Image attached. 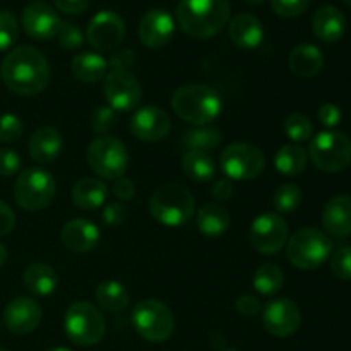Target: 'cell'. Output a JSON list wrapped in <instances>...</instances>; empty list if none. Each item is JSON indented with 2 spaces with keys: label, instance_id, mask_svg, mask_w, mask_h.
<instances>
[{
  "label": "cell",
  "instance_id": "6da1fadb",
  "mask_svg": "<svg viewBox=\"0 0 351 351\" xmlns=\"http://www.w3.org/2000/svg\"><path fill=\"white\" fill-rule=\"evenodd\" d=\"M50 65L45 55L31 45L14 48L0 65V79L19 96L40 95L50 82Z\"/></svg>",
  "mask_w": 351,
  "mask_h": 351
},
{
  "label": "cell",
  "instance_id": "7a4b0ae2",
  "mask_svg": "<svg viewBox=\"0 0 351 351\" xmlns=\"http://www.w3.org/2000/svg\"><path fill=\"white\" fill-rule=\"evenodd\" d=\"M230 10L228 0H180L177 21L191 38L208 40L228 24Z\"/></svg>",
  "mask_w": 351,
  "mask_h": 351
},
{
  "label": "cell",
  "instance_id": "3957f363",
  "mask_svg": "<svg viewBox=\"0 0 351 351\" xmlns=\"http://www.w3.org/2000/svg\"><path fill=\"white\" fill-rule=\"evenodd\" d=\"M171 108L191 125H209L219 117L223 101L218 91L208 84H185L171 96Z\"/></svg>",
  "mask_w": 351,
  "mask_h": 351
},
{
  "label": "cell",
  "instance_id": "277c9868",
  "mask_svg": "<svg viewBox=\"0 0 351 351\" xmlns=\"http://www.w3.org/2000/svg\"><path fill=\"white\" fill-rule=\"evenodd\" d=\"M149 211L165 226H182L191 221L195 211L194 195L178 184L161 185L149 201Z\"/></svg>",
  "mask_w": 351,
  "mask_h": 351
},
{
  "label": "cell",
  "instance_id": "5b68a950",
  "mask_svg": "<svg viewBox=\"0 0 351 351\" xmlns=\"http://www.w3.org/2000/svg\"><path fill=\"white\" fill-rule=\"evenodd\" d=\"M332 242L326 233L315 228H302L287 242V257L298 269H315L331 257Z\"/></svg>",
  "mask_w": 351,
  "mask_h": 351
},
{
  "label": "cell",
  "instance_id": "8992f818",
  "mask_svg": "<svg viewBox=\"0 0 351 351\" xmlns=\"http://www.w3.org/2000/svg\"><path fill=\"white\" fill-rule=\"evenodd\" d=\"M57 184L51 173L43 168H26L14 185V199L24 211H41L51 204Z\"/></svg>",
  "mask_w": 351,
  "mask_h": 351
},
{
  "label": "cell",
  "instance_id": "52a82bcc",
  "mask_svg": "<svg viewBox=\"0 0 351 351\" xmlns=\"http://www.w3.org/2000/svg\"><path fill=\"white\" fill-rule=\"evenodd\" d=\"M64 329L74 345L93 346L105 336L106 322L95 305L88 302H75L65 312Z\"/></svg>",
  "mask_w": 351,
  "mask_h": 351
},
{
  "label": "cell",
  "instance_id": "ba28073f",
  "mask_svg": "<svg viewBox=\"0 0 351 351\" xmlns=\"http://www.w3.org/2000/svg\"><path fill=\"white\" fill-rule=\"evenodd\" d=\"M132 324L137 335L146 341L163 343L173 332L175 319L167 304L156 298H147L134 307Z\"/></svg>",
  "mask_w": 351,
  "mask_h": 351
},
{
  "label": "cell",
  "instance_id": "9c48e42d",
  "mask_svg": "<svg viewBox=\"0 0 351 351\" xmlns=\"http://www.w3.org/2000/svg\"><path fill=\"white\" fill-rule=\"evenodd\" d=\"M308 156L319 170L338 173L351 163V141L343 132L326 130L311 141Z\"/></svg>",
  "mask_w": 351,
  "mask_h": 351
},
{
  "label": "cell",
  "instance_id": "30bf717a",
  "mask_svg": "<svg viewBox=\"0 0 351 351\" xmlns=\"http://www.w3.org/2000/svg\"><path fill=\"white\" fill-rule=\"evenodd\" d=\"M88 163L98 177L117 180L129 167V151L120 139L110 136L96 137L88 147Z\"/></svg>",
  "mask_w": 351,
  "mask_h": 351
},
{
  "label": "cell",
  "instance_id": "8fae6325",
  "mask_svg": "<svg viewBox=\"0 0 351 351\" xmlns=\"http://www.w3.org/2000/svg\"><path fill=\"white\" fill-rule=\"evenodd\" d=\"M219 165L230 180H254L266 168V156L254 144L233 143L223 149Z\"/></svg>",
  "mask_w": 351,
  "mask_h": 351
},
{
  "label": "cell",
  "instance_id": "7c38bea8",
  "mask_svg": "<svg viewBox=\"0 0 351 351\" xmlns=\"http://www.w3.org/2000/svg\"><path fill=\"white\" fill-rule=\"evenodd\" d=\"M249 240L254 249L264 256L280 252L288 242L287 221L278 213H263L250 225Z\"/></svg>",
  "mask_w": 351,
  "mask_h": 351
},
{
  "label": "cell",
  "instance_id": "4fadbf2b",
  "mask_svg": "<svg viewBox=\"0 0 351 351\" xmlns=\"http://www.w3.org/2000/svg\"><path fill=\"white\" fill-rule=\"evenodd\" d=\"M106 103L115 112H130L143 99V88L134 74L125 71H110L103 79Z\"/></svg>",
  "mask_w": 351,
  "mask_h": 351
},
{
  "label": "cell",
  "instance_id": "5bb4252c",
  "mask_svg": "<svg viewBox=\"0 0 351 351\" xmlns=\"http://www.w3.org/2000/svg\"><path fill=\"white\" fill-rule=\"evenodd\" d=\"M89 45L99 51H113L125 36V23L113 10H99L89 21L86 31Z\"/></svg>",
  "mask_w": 351,
  "mask_h": 351
},
{
  "label": "cell",
  "instance_id": "9a60e30c",
  "mask_svg": "<svg viewBox=\"0 0 351 351\" xmlns=\"http://www.w3.org/2000/svg\"><path fill=\"white\" fill-rule=\"evenodd\" d=\"M302 314L298 305L290 298H276L267 302L263 312V324L269 335L288 338L300 328Z\"/></svg>",
  "mask_w": 351,
  "mask_h": 351
},
{
  "label": "cell",
  "instance_id": "2e32d148",
  "mask_svg": "<svg viewBox=\"0 0 351 351\" xmlns=\"http://www.w3.org/2000/svg\"><path fill=\"white\" fill-rule=\"evenodd\" d=\"M130 130L139 141L158 143L170 134L171 119L165 110L154 105H147L134 112L132 119H130Z\"/></svg>",
  "mask_w": 351,
  "mask_h": 351
},
{
  "label": "cell",
  "instance_id": "e0dca14e",
  "mask_svg": "<svg viewBox=\"0 0 351 351\" xmlns=\"http://www.w3.org/2000/svg\"><path fill=\"white\" fill-rule=\"evenodd\" d=\"M21 24L27 36L38 41H47L57 36L62 21L53 7L43 2H34L23 10Z\"/></svg>",
  "mask_w": 351,
  "mask_h": 351
},
{
  "label": "cell",
  "instance_id": "ac0fdd59",
  "mask_svg": "<svg viewBox=\"0 0 351 351\" xmlns=\"http://www.w3.org/2000/svg\"><path fill=\"white\" fill-rule=\"evenodd\" d=\"M3 322L12 335H29L41 322L40 304L29 297H16L5 305Z\"/></svg>",
  "mask_w": 351,
  "mask_h": 351
},
{
  "label": "cell",
  "instance_id": "d6986e66",
  "mask_svg": "<svg viewBox=\"0 0 351 351\" xmlns=\"http://www.w3.org/2000/svg\"><path fill=\"white\" fill-rule=\"evenodd\" d=\"M175 34V21L165 9H151L139 23V38L144 47L163 48Z\"/></svg>",
  "mask_w": 351,
  "mask_h": 351
},
{
  "label": "cell",
  "instance_id": "ffe728a7",
  "mask_svg": "<svg viewBox=\"0 0 351 351\" xmlns=\"http://www.w3.org/2000/svg\"><path fill=\"white\" fill-rule=\"evenodd\" d=\"M60 239L65 249L71 252L86 254L98 245L99 230L95 223L88 221V219L75 218L65 223Z\"/></svg>",
  "mask_w": 351,
  "mask_h": 351
},
{
  "label": "cell",
  "instance_id": "44dd1931",
  "mask_svg": "<svg viewBox=\"0 0 351 351\" xmlns=\"http://www.w3.org/2000/svg\"><path fill=\"white\" fill-rule=\"evenodd\" d=\"M64 149V137L55 127H40L27 143V151L34 163L48 165L57 160Z\"/></svg>",
  "mask_w": 351,
  "mask_h": 351
},
{
  "label": "cell",
  "instance_id": "7402d4cb",
  "mask_svg": "<svg viewBox=\"0 0 351 351\" xmlns=\"http://www.w3.org/2000/svg\"><path fill=\"white\" fill-rule=\"evenodd\" d=\"M312 29L315 36L324 43H336L346 33L345 14L335 5L319 7L312 17Z\"/></svg>",
  "mask_w": 351,
  "mask_h": 351
},
{
  "label": "cell",
  "instance_id": "603a6c76",
  "mask_svg": "<svg viewBox=\"0 0 351 351\" xmlns=\"http://www.w3.org/2000/svg\"><path fill=\"white\" fill-rule=\"evenodd\" d=\"M228 34L230 40L239 48L254 50L263 43L264 27L256 16L243 12L230 19Z\"/></svg>",
  "mask_w": 351,
  "mask_h": 351
},
{
  "label": "cell",
  "instance_id": "cb8c5ba5",
  "mask_svg": "<svg viewBox=\"0 0 351 351\" xmlns=\"http://www.w3.org/2000/svg\"><path fill=\"white\" fill-rule=\"evenodd\" d=\"M322 225L326 232L335 237L351 235V197L350 195H336L326 204L322 211Z\"/></svg>",
  "mask_w": 351,
  "mask_h": 351
},
{
  "label": "cell",
  "instance_id": "d4e9b609",
  "mask_svg": "<svg viewBox=\"0 0 351 351\" xmlns=\"http://www.w3.org/2000/svg\"><path fill=\"white\" fill-rule=\"evenodd\" d=\"M288 65L295 75L302 79H311L317 75L324 67V55L315 45L302 43L291 50Z\"/></svg>",
  "mask_w": 351,
  "mask_h": 351
},
{
  "label": "cell",
  "instance_id": "484cf974",
  "mask_svg": "<svg viewBox=\"0 0 351 351\" xmlns=\"http://www.w3.org/2000/svg\"><path fill=\"white\" fill-rule=\"evenodd\" d=\"M72 75L84 84L103 81L108 74V62L99 53L93 51H82L72 58Z\"/></svg>",
  "mask_w": 351,
  "mask_h": 351
},
{
  "label": "cell",
  "instance_id": "4316f807",
  "mask_svg": "<svg viewBox=\"0 0 351 351\" xmlns=\"http://www.w3.org/2000/svg\"><path fill=\"white\" fill-rule=\"evenodd\" d=\"M106 197H108V189L98 178H81L79 182H75L74 189H72V201L79 209H84V211L101 208Z\"/></svg>",
  "mask_w": 351,
  "mask_h": 351
},
{
  "label": "cell",
  "instance_id": "83f0119b",
  "mask_svg": "<svg viewBox=\"0 0 351 351\" xmlns=\"http://www.w3.org/2000/svg\"><path fill=\"white\" fill-rule=\"evenodd\" d=\"M23 283L36 297H48L58 287V276L48 264L33 263L26 267L23 274Z\"/></svg>",
  "mask_w": 351,
  "mask_h": 351
},
{
  "label": "cell",
  "instance_id": "f1b7e54d",
  "mask_svg": "<svg viewBox=\"0 0 351 351\" xmlns=\"http://www.w3.org/2000/svg\"><path fill=\"white\" fill-rule=\"evenodd\" d=\"M96 302H98L99 307L106 312H112V314H117V312H123L127 307H129V291L125 290L122 283L119 281H101V283L96 287L95 291Z\"/></svg>",
  "mask_w": 351,
  "mask_h": 351
},
{
  "label": "cell",
  "instance_id": "f546056e",
  "mask_svg": "<svg viewBox=\"0 0 351 351\" xmlns=\"http://www.w3.org/2000/svg\"><path fill=\"white\" fill-rule=\"evenodd\" d=\"M182 168L194 182H209L216 175V161L206 151L189 149L182 158Z\"/></svg>",
  "mask_w": 351,
  "mask_h": 351
},
{
  "label": "cell",
  "instance_id": "4dcf8cb0",
  "mask_svg": "<svg viewBox=\"0 0 351 351\" xmlns=\"http://www.w3.org/2000/svg\"><path fill=\"white\" fill-rule=\"evenodd\" d=\"M197 228L206 237H221L230 228V213L221 204H206L197 213Z\"/></svg>",
  "mask_w": 351,
  "mask_h": 351
},
{
  "label": "cell",
  "instance_id": "1f68e13d",
  "mask_svg": "<svg viewBox=\"0 0 351 351\" xmlns=\"http://www.w3.org/2000/svg\"><path fill=\"white\" fill-rule=\"evenodd\" d=\"M308 161L307 151L298 144H288L278 149L274 156V167L285 177H297L305 170Z\"/></svg>",
  "mask_w": 351,
  "mask_h": 351
},
{
  "label": "cell",
  "instance_id": "d6a6232c",
  "mask_svg": "<svg viewBox=\"0 0 351 351\" xmlns=\"http://www.w3.org/2000/svg\"><path fill=\"white\" fill-rule=\"evenodd\" d=\"M252 285L261 295L264 297H269V295L278 293V291L283 288L285 285V274L276 264L267 263L263 264L261 267H257L256 273H254Z\"/></svg>",
  "mask_w": 351,
  "mask_h": 351
},
{
  "label": "cell",
  "instance_id": "836d02e7",
  "mask_svg": "<svg viewBox=\"0 0 351 351\" xmlns=\"http://www.w3.org/2000/svg\"><path fill=\"white\" fill-rule=\"evenodd\" d=\"M221 130L211 125L195 127V129L185 132L184 137H182V141H184V144L189 149L206 151V153L218 147L221 144Z\"/></svg>",
  "mask_w": 351,
  "mask_h": 351
},
{
  "label": "cell",
  "instance_id": "e575fe53",
  "mask_svg": "<svg viewBox=\"0 0 351 351\" xmlns=\"http://www.w3.org/2000/svg\"><path fill=\"white\" fill-rule=\"evenodd\" d=\"M302 204V191L295 184H283L274 191L273 208L278 213H291Z\"/></svg>",
  "mask_w": 351,
  "mask_h": 351
},
{
  "label": "cell",
  "instance_id": "d590c367",
  "mask_svg": "<svg viewBox=\"0 0 351 351\" xmlns=\"http://www.w3.org/2000/svg\"><path fill=\"white\" fill-rule=\"evenodd\" d=\"M283 129L287 136L290 137L293 143H304V141L311 139L312 132H314V125L311 120L302 113H291L287 117L283 123Z\"/></svg>",
  "mask_w": 351,
  "mask_h": 351
},
{
  "label": "cell",
  "instance_id": "8d00e7d4",
  "mask_svg": "<svg viewBox=\"0 0 351 351\" xmlns=\"http://www.w3.org/2000/svg\"><path fill=\"white\" fill-rule=\"evenodd\" d=\"M19 38V24L16 16L9 10H0V51L12 47Z\"/></svg>",
  "mask_w": 351,
  "mask_h": 351
},
{
  "label": "cell",
  "instance_id": "74e56055",
  "mask_svg": "<svg viewBox=\"0 0 351 351\" xmlns=\"http://www.w3.org/2000/svg\"><path fill=\"white\" fill-rule=\"evenodd\" d=\"M24 134V123L14 113L0 115V143H17Z\"/></svg>",
  "mask_w": 351,
  "mask_h": 351
},
{
  "label": "cell",
  "instance_id": "f35d334b",
  "mask_svg": "<svg viewBox=\"0 0 351 351\" xmlns=\"http://www.w3.org/2000/svg\"><path fill=\"white\" fill-rule=\"evenodd\" d=\"M89 122H91V129L96 134H108L117 125V112L113 108H110L108 105L96 106L93 110Z\"/></svg>",
  "mask_w": 351,
  "mask_h": 351
},
{
  "label": "cell",
  "instance_id": "ab89813d",
  "mask_svg": "<svg viewBox=\"0 0 351 351\" xmlns=\"http://www.w3.org/2000/svg\"><path fill=\"white\" fill-rule=\"evenodd\" d=\"M57 38L60 47L65 48V50H77L82 41H84V34H82L81 27L77 24L71 23V21H65V23L60 24Z\"/></svg>",
  "mask_w": 351,
  "mask_h": 351
},
{
  "label": "cell",
  "instance_id": "60d3db41",
  "mask_svg": "<svg viewBox=\"0 0 351 351\" xmlns=\"http://www.w3.org/2000/svg\"><path fill=\"white\" fill-rule=\"evenodd\" d=\"M331 273L338 280H351V247H341L332 254Z\"/></svg>",
  "mask_w": 351,
  "mask_h": 351
},
{
  "label": "cell",
  "instance_id": "b9f144b4",
  "mask_svg": "<svg viewBox=\"0 0 351 351\" xmlns=\"http://www.w3.org/2000/svg\"><path fill=\"white\" fill-rule=\"evenodd\" d=\"M312 0H271V7L280 17H297L311 7Z\"/></svg>",
  "mask_w": 351,
  "mask_h": 351
},
{
  "label": "cell",
  "instance_id": "7bdbcfd3",
  "mask_svg": "<svg viewBox=\"0 0 351 351\" xmlns=\"http://www.w3.org/2000/svg\"><path fill=\"white\" fill-rule=\"evenodd\" d=\"M106 62H108V69L112 71L129 72V69L136 64V53L130 48H117Z\"/></svg>",
  "mask_w": 351,
  "mask_h": 351
},
{
  "label": "cell",
  "instance_id": "ee69618b",
  "mask_svg": "<svg viewBox=\"0 0 351 351\" xmlns=\"http://www.w3.org/2000/svg\"><path fill=\"white\" fill-rule=\"evenodd\" d=\"M103 223L106 226H119L123 225L129 218V209L125 204H120V202H110L103 209Z\"/></svg>",
  "mask_w": 351,
  "mask_h": 351
},
{
  "label": "cell",
  "instance_id": "f6af8a7d",
  "mask_svg": "<svg viewBox=\"0 0 351 351\" xmlns=\"http://www.w3.org/2000/svg\"><path fill=\"white\" fill-rule=\"evenodd\" d=\"M21 156L14 149L2 147L0 149V177H12L21 168Z\"/></svg>",
  "mask_w": 351,
  "mask_h": 351
},
{
  "label": "cell",
  "instance_id": "bcb514c9",
  "mask_svg": "<svg viewBox=\"0 0 351 351\" xmlns=\"http://www.w3.org/2000/svg\"><path fill=\"white\" fill-rule=\"evenodd\" d=\"M317 117L319 122H321L322 125L328 127V129H335V127L341 122L343 113L341 110H339V106L332 105V103H326V105H322L321 108H319Z\"/></svg>",
  "mask_w": 351,
  "mask_h": 351
},
{
  "label": "cell",
  "instance_id": "7dc6e473",
  "mask_svg": "<svg viewBox=\"0 0 351 351\" xmlns=\"http://www.w3.org/2000/svg\"><path fill=\"white\" fill-rule=\"evenodd\" d=\"M237 311L245 317H254L261 312V302L256 295H242L237 298Z\"/></svg>",
  "mask_w": 351,
  "mask_h": 351
},
{
  "label": "cell",
  "instance_id": "c3c4849f",
  "mask_svg": "<svg viewBox=\"0 0 351 351\" xmlns=\"http://www.w3.org/2000/svg\"><path fill=\"white\" fill-rule=\"evenodd\" d=\"M112 191L113 195L117 199H120V201H130L134 197V194H136V185H134V182L130 178L120 177L117 180H113Z\"/></svg>",
  "mask_w": 351,
  "mask_h": 351
},
{
  "label": "cell",
  "instance_id": "681fc988",
  "mask_svg": "<svg viewBox=\"0 0 351 351\" xmlns=\"http://www.w3.org/2000/svg\"><path fill=\"white\" fill-rule=\"evenodd\" d=\"M57 9L69 16H77L82 14L89 7L91 0H53Z\"/></svg>",
  "mask_w": 351,
  "mask_h": 351
},
{
  "label": "cell",
  "instance_id": "f907efd6",
  "mask_svg": "<svg viewBox=\"0 0 351 351\" xmlns=\"http://www.w3.org/2000/svg\"><path fill=\"white\" fill-rule=\"evenodd\" d=\"M14 226H16V215L5 202L0 201V237L9 235Z\"/></svg>",
  "mask_w": 351,
  "mask_h": 351
},
{
  "label": "cell",
  "instance_id": "816d5d0a",
  "mask_svg": "<svg viewBox=\"0 0 351 351\" xmlns=\"http://www.w3.org/2000/svg\"><path fill=\"white\" fill-rule=\"evenodd\" d=\"M213 197L216 199L218 202H226L232 199L233 195V185L230 178H218L213 185V191H211Z\"/></svg>",
  "mask_w": 351,
  "mask_h": 351
},
{
  "label": "cell",
  "instance_id": "f5cc1de1",
  "mask_svg": "<svg viewBox=\"0 0 351 351\" xmlns=\"http://www.w3.org/2000/svg\"><path fill=\"white\" fill-rule=\"evenodd\" d=\"M5 261H7V249L3 243H0V267L5 264Z\"/></svg>",
  "mask_w": 351,
  "mask_h": 351
},
{
  "label": "cell",
  "instance_id": "db71d44e",
  "mask_svg": "<svg viewBox=\"0 0 351 351\" xmlns=\"http://www.w3.org/2000/svg\"><path fill=\"white\" fill-rule=\"evenodd\" d=\"M247 3H250V5H261L263 2H266V0H245Z\"/></svg>",
  "mask_w": 351,
  "mask_h": 351
},
{
  "label": "cell",
  "instance_id": "11a10c76",
  "mask_svg": "<svg viewBox=\"0 0 351 351\" xmlns=\"http://www.w3.org/2000/svg\"><path fill=\"white\" fill-rule=\"evenodd\" d=\"M47 351H71V350H67V348H51V350H47Z\"/></svg>",
  "mask_w": 351,
  "mask_h": 351
},
{
  "label": "cell",
  "instance_id": "9f6ffc18",
  "mask_svg": "<svg viewBox=\"0 0 351 351\" xmlns=\"http://www.w3.org/2000/svg\"><path fill=\"white\" fill-rule=\"evenodd\" d=\"M343 2H345L346 5H350V7H351V0H343Z\"/></svg>",
  "mask_w": 351,
  "mask_h": 351
},
{
  "label": "cell",
  "instance_id": "6f0895ef",
  "mask_svg": "<svg viewBox=\"0 0 351 351\" xmlns=\"http://www.w3.org/2000/svg\"><path fill=\"white\" fill-rule=\"evenodd\" d=\"M223 351H239V350H235V348H226V350H223Z\"/></svg>",
  "mask_w": 351,
  "mask_h": 351
},
{
  "label": "cell",
  "instance_id": "680465c9",
  "mask_svg": "<svg viewBox=\"0 0 351 351\" xmlns=\"http://www.w3.org/2000/svg\"><path fill=\"white\" fill-rule=\"evenodd\" d=\"M0 351H7V350H2V348H0Z\"/></svg>",
  "mask_w": 351,
  "mask_h": 351
}]
</instances>
